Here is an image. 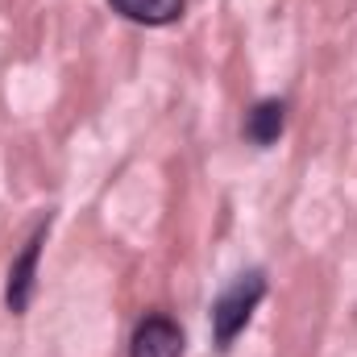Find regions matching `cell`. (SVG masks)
<instances>
[{"mask_svg":"<svg viewBox=\"0 0 357 357\" xmlns=\"http://www.w3.org/2000/svg\"><path fill=\"white\" fill-rule=\"evenodd\" d=\"M266 299V274L262 270H241L216 299H212V341L216 349H233V341L245 333V324L254 320L258 303Z\"/></svg>","mask_w":357,"mask_h":357,"instance_id":"6da1fadb","label":"cell"},{"mask_svg":"<svg viewBox=\"0 0 357 357\" xmlns=\"http://www.w3.org/2000/svg\"><path fill=\"white\" fill-rule=\"evenodd\" d=\"M50 237V216L33 229V237L25 241V250L13 258L8 266V287H4V303L13 316H25L29 303H33V291H38V258H42V245Z\"/></svg>","mask_w":357,"mask_h":357,"instance_id":"7a4b0ae2","label":"cell"},{"mask_svg":"<svg viewBox=\"0 0 357 357\" xmlns=\"http://www.w3.org/2000/svg\"><path fill=\"white\" fill-rule=\"evenodd\" d=\"M129 357H183V328L171 316L154 312L133 328L129 341Z\"/></svg>","mask_w":357,"mask_h":357,"instance_id":"3957f363","label":"cell"},{"mask_svg":"<svg viewBox=\"0 0 357 357\" xmlns=\"http://www.w3.org/2000/svg\"><path fill=\"white\" fill-rule=\"evenodd\" d=\"M282 129H287V100H278V96L258 100V104L245 112V121H241V137H245L250 146H258V150H270V146L282 137Z\"/></svg>","mask_w":357,"mask_h":357,"instance_id":"277c9868","label":"cell"},{"mask_svg":"<svg viewBox=\"0 0 357 357\" xmlns=\"http://www.w3.org/2000/svg\"><path fill=\"white\" fill-rule=\"evenodd\" d=\"M108 4H112V13H121L125 21L150 25V29L175 25L178 17H183V8H187V0H108Z\"/></svg>","mask_w":357,"mask_h":357,"instance_id":"5b68a950","label":"cell"}]
</instances>
